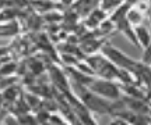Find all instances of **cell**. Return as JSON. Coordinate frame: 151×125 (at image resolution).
Wrapping results in <instances>:
<instances>
[{
	"label": "cell",
	"instance_id": "6da1fadb",
	"mask_svg": "<svg viewBox=\"0 0 151 125\" xmlns=\"http://www.w3.org/2000/svg\"><path fill=\"white\" fill-rule=\"evenodd\" d=\"M102 54L105 57H108L109 60L112 61L113 64L116 65L118 68H122V70L130 71L133 75H137L141 71V68L144 67V63L143 61H136L134 59H132L130 56H127L126 53H123L122 50H119L118 47H115L109 42H105L102 46Z\"/></svg>",
	"mask_w": 151,
	"mask_h": 125
},
{
	"label": "cell",
	"instance_id": "7a4b0ae2",
	"mask_svg": "<svg viewBox=\"0 0 151 125\" xmlns=\"http://www.w3.org/2000/svg\"><path fill=\"white\" fill-rule=\"evenodd\" d=\"M87 64L91 67V70L94 71V74L98 78H104V79H119L120 75V68H118L109 60L108 57L101 53V54H90V57H87Z\"/></svg>",
	"mask_w": 151,
	"mask_h": 125
},
{
	"label": "cell",
	"instance_id": "3957f363",
	"mask_svg": "<svg viewBox=\"0 0 151 125\" xmlns=\"http://www.w3.org/2000/svg\"><path fill=\"white\" fill-rule=\"evenodd\" d=\"M78 85V99L80 102L91 113H99V114H111V109H112V102L106 100V99L98 96L97 93L90 90L84 85Z\"/></svg>",
	"mask_w": 151,
	"mask_h": 125
},
{
	"label": "cell",
	"instance_id": "277c9868",
	"mask_svg": "<svg viewBox=\"0 0 151 125\" xmlns=\"http://www.w3.org/2000/svg\"><path fill=\"white\" fill-rule=\"evenodd\" d=\"M87 88L92 90L94 93H97L98 96L106 99V100H111V102H115V100H119L122 97V88L120 85L115 83L111 79H104V78H92L90 83L87 85Z\"/></svg>",
	"mask_w": 151,
	"mask_h": 125
},
{
	"label": "cell",
	"instance_id": "5b68a950",
	"mask_svg": "<svg viewBox=\"0 0 151 125\" xmlns=\"http://www.w3.org/2000/svg\"><path fill=\"white\" fill-rule=\"evenodd\" d=\"M105 11L101 8V7H98V8H94V10L88 14L87 17V25L91 28H98L101 27V24L105 21Z\"/></svg>",
	"mask_w": 151,
	"mask_h": 125
},
{
	"label": "cell",
	"instance_id": "8992f818",
	"mask_svg": "<svg viewBox=\"0 0 151 125\" xmlns=\"http://www.w3.org/2000/svg\"><path fill=\"white\" fill-rule=\"evenodd\" d=\"M134 33H136V38H137V42H139V46H140V49L143 50L147 44L151 42L150 31H148V28H146L141 24V25L134 27Z\"/></svg>",
	"mask_w": 151,
	"mask_h": 125
},
{
	"label": "cell",
	"instance_id": "52a82bcc",
	"mask_svg": "<svg viewBox=\"0 0 151 125\" xmlns=\"http://www.w3.org/2000/svg\"><path fill=\"white\" fill-rule=\"evenodd\" d=\"M127 20H129V22L133 25V27L141 25V22L144 20V13H143L137 6L130 7L129 11H127Z\"/></svg>",
	"mask_w": 151,
	"mask_h": 125
},
{
	"label": "cell",
	"instance_id": "ba28073f",
	"mask_svg": "<svg viewBox=\"0 0 151 125\" xmlns=\"http://www.w3.org/2000/svg\"><path fill=\"white\" fill-rule=\"evenodd\" d=\"M124 3V0H99V6L104 11L112 10L115 11L119 6H122Z\"/></svg>",
	"mask_w": 151,
	"mask_h": 125
},
{
	"label": "cell",
	"instance_id": "9c48e42d",
	"mask_svg": "<svg viewBox=\"0 0 151 125\" xmlns=\"http://www.w3.org/2000/svg\"><path fill=\"white\" fill-rule=\"evenodd\" d=\"M141 61L144 64L150 65L151 67V42L147 44L146 47L143 49V53H141Z\"/></svg>",
	"mask_w": 151,
	"mask_h": 125
},
{
	"label": "cell",
	"instance_id": "30bf717a",
	"mask_svg": "<svg viewBox=\"0 0 151 125\" xmlns=\"http://www.w3.org/2000/svg\"><path fill=\"white\" fill-rule=\"evenodd\" d=\"M109 125H132V124H129L127 121L122 120V118H113V120L111 121V124H109Z\"/></svg>",
	"mask_w": 151,
	"mask_h": 125
},
{
	"label": "cell",
	"instance_id": "8fae6325",
	"mask_svg": "<svg viewBox=\"0 0 151 125\" xmlns=\"http://www.w3.org/2000/svg\"><path fill=\"white\" fill-rule=\"evenodd\" d=\"M150 125H151V122H150Z\"/></svg>",
	"mask_w": 151,
	"mask_h": 125
}]
</instances>
